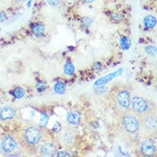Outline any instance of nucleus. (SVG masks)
I'll use <instances>...</instances> for the list:
<instances>
[{"mask_svg":"<svg viewBox=\"0 0 157 157\" xmlns=\"http://www.w3.org/2000/svg\"><path fill=\"white\" fill-rule=\"evenodd\" d=\"M139 149L141 154L144 156H152L155 154V145L149 137H145L140 142Z\"/></svg>","mask_w":157,"mask_h":157,"instance_id":"8","label":"nucleus"},{"mask_svg":"<svg viewBox=\"0 0 157 157\" xmlns=\"http://www.w3.org/2000/svg\"><path fill=\"white\" fill-rule=\"evenodd\" d=\"M43 139V132L36 125H29L22 132V141L28 147L34 148L39 145Z\"/></svg>","mask_w":157,"mask_h":157,"instance_id":"4","label":"nucleus"},{"mask_svg":"<svg viewBox=\"0 0 157 157\" xmlns=\"http://www.w3.org/2000/svg\"></svg>","mask_w":157,"mask_h":157,"instance_id":"32","label":"nucleus"},{"mask_svg":"<svg viewBox=\"0 0 157 157\" xmlns=\"http://www.w3.org/2000/svg\"><path fill=\"white\" fill-rule=\"evenodd\" d=\"M45 32H46V28L42 23H35L32 27V33L35 37H41L45 34Z\"/></svg>","mask_w":157,"mask_h":157,"instance_id":"13","label":"nucleus"},{"mask_svg":"<svg viewBox=\"0 0 157 157\" xmlns=\"http://www.w3.org/2000/svg\"><path fill=\"white\" fill-rule=\"evenodd\" d=\"M11 94H12V95L14 96L15 99H21L25 95L26 91L24 90V89L20 88V87H17V88H16L13 90Z\"/></svg>","mask_w":157,"mask_h":157,"instance_id":"17","label":"nucleus"},{"mask_svg":"<svg viewBox=\"0 0 157 157\" xmlns=\"http://www.w3.org/2000/svg\"><path fill=\"white\" fill-rule=\"evenodd\" d=\"M119 45L122 49L124 50H128L130 47H131V45H132V42H131V40L127 36H123L121 37L120 40H119Z\"/></svg>","mask_w":157,"mask_h":157,"instance_id":"15","label":"nucleus"},{"mask_svg":"<svg viewBox=\"0 0 157 157\" xmlns=\"http://www.w3.org/2000/svg\"><path fill=\"white\" fill-rule=\"evenodd\" d=\"M81 22H82V24L83 27L89 28L90 26L92 25V23H93V20L89 17H83L82 18V20H81Z\"/></svg>","mask_w":157,"mask_h":157,"instance_id":"20","label":"nucleus"},{"mask_svg":"<svg viewBox=\"0 0 157 157\" xmlns=\"http://www.w3.org/2000/svg\"><path fill=\"white\" fill-rule=\"evenodd\" d=\"M21 1H25V0H21Z\"/></svg>","mask_w":157,"mask_h":157,"instance_id":"31","label":"nucleus"},{"mask_svg":"<svg viewBox=\"0 0 157 157\" xmlns=\"http://www.w3.org/2000/svg\"><path fill=\"white\" fill-rule=\"evenodd\" d=\"M139 117L131 109L121 115V126L124 132L129 135H135L139 131Z\"/></svg>","mask_w":157,"mask_h":157,"instance_id":"3","label":"nucleus"},{"mask_svg":"<svg viewBox=\"0 0 157 157\" xmlns=\"http://www.w3.org/2000/svg\"><path fill=\"white\" fill-rule=\"evenodd\" d=\"M57 155L58 156H66L68 157L70 156V154L66 151H60V152H57Z\"/></svg>","mask_w":157,"mask_h":157,"instance_id":"27","label":"nucleus"},{"mask_svg":"<svg viewBox=\"0 0 157 157\" xmlns=\"http://www.w3.org/2000/svg\"><path fill=\"white\" fill-rule=\"evenodd\" d=\"M66 90V85L63 82H58L55 85H54V91L55 93L59 94H63Z\"/></svg>","mask_w":157,"mask_h":157,"instance_id":"16","label":"nucleus"},{"mask_svg":"<svg viewBox=\"0 0 157 157\" xmlns=\"http://www.w3.org/2000/svg\"><path fill=\"white\" fill-rule=\"evenodd\" d=\"M17 149V140L11 136H5L2 139V149L6 154L13 153Z\"/></svg>","mask_w":157,"mask_h":157,"instance_id":"9","label":"nucleus"},{"mask_svg":"<svg viewBox=\"0 0 157 157\" xmlns=\"http://www.w3.org/2000/svg\"><path fill=\"white\" fill-rule=\"evenodd\" d=\"M7 19V16L4 11H0V22H4L6 21Z\"/></svg>","mask_w":157,"mask_h":157,"instance_id":"26","label":"nucleus"},{"mask_svg":"<svg viewBox=\"0 0 157 157\" xmlns=\"http://www.w3.org/2000/svg\"><path fill=\"white\" fill-rule=\"evenodd\" d=\"M122 73V70H119L118 71H116V72L112 73V74H109V75H107L106 77H101V79H99L95 82V83H94V86H95V88L96 87H101V86H104L105 84H106L107 82H109L110 81H112L114 77H118L119 76L120 74Z\"/></svg>","mask_w":157,"mask_h":157,"instance_id":"11","label":"nucleus"},{"mask_svg":"<svg viewBox=\"0 0 157 157\" xmlns=\"http://www.w3.org/2000/svg\"><path fill=\"white\" fill-rule=\"evenodd\" d=\"M66 120L71 125H77L81 122V115L77 111H71L67 113Z\"/></svg>","mask_w":157,"mask_h":157,"instance_id":"12","label":"nucleus"},{"mask_svg":"<svg viewBox=\"0 0 157 157\" xmlns=\"http://www.w3.org/2000/svg\"><path fill=\"white\" fill-rule=\"evenodd\" d=\"M112 18L113 19V20H116V21H119V20H121L122 19V16L118 12H114L112 14Z\"/></svg>","mask_w":157,"mask_h":157,"instance_id":"24","label":"nucleus"},{"mask_svg":"<svg viewBox=\"0 0 157 157\" xmlns=\"http://www.w3.org/2000/svg\"><path fill=\"white\" fill-rule=\"evenodd\" d=\"M131 92L125 88L116 90L111 96L112 105L117 113L122 115L130 110L131 107Z\"/></svg>","mask_w":157,"mask_h":157,"instance_id":"2","label":"nucleus"},{"mask_svg":"<svg viewBox=\"0 0 157 157\" xmlns=\"http://www.w3.org/2000/svg\"><path fill=\"white\" fill-rule=\"evenodd\" d=\"M39 152L42 156L52 157L57 155L58 149L54 142L52 140H45L41 141V143L39 144Z\"/></svg>","mask_w":157,"mask_h":157,"instance_id":"7","label":"nucleus"},{"mask_svg":"<svg viewBox=\"0 0 157 157\" xmlns=\"http://www.w3.org/2000/svg\"><path fill=\"white\" fill-rule=\"evenodd\" d=\"M59 142L62 147L65 149H72L76 143V131L72 127H66L59 132Z\"/></svg>","mask_w":157,"mask_h":157,"instance_id":"5","label":"nucleus"},{"mask_svg":"<svg viewBox=\"0 0 157 157\" xmlns=\"http://www.w3.org/2000/svg\"><path fill=\"white\" fill-rule=\"evenodd\" d=\"M145 52L150 57H153V58L156 57V47H155V46H149V47H147L145 48Z\"/></svg>","mask_w":157,"mask_h":157,"instance_id":"19","label":"nucleus"},{"mask_svg":"<svg viewBox=\"0 0 157 157\" xmlns=\"http://www.w3.org/2000/svg\"><path fill=\"white\" fill-rule=\"evenodd\" d=\"M130 109L136 114L138 117H140L145 113H147L150 109L149 102L145 100L144 98L140 96H133L131 99V107Z\"/></svg>","mask_w":157,"mask_h":157,"instance_id":"6","label":"nucleus"},{"mask_svg":"<svg viewBox=\"0 0 157 157\" xmlns=\"http://www.w3.org/2000/svg\"><path fill=\"white\" fill-rule=\"evenodd\" d=\"M85 3H87V4H91V3H93L94 0H83Z\"/></svg>","mask_w":157,"mask_h":157,"instance_id":"29","label":"nucleus"},{"mask_svg":"<svg viewBox=\"0 0 157 157\" xmlns=\"http://www.w3.org/2000/svg\"><path fill=\"white\" fill-rule=\"evenodd\" d=\"M3 152V149H2V138H0V154Z\"/></svg>","mask_w":157,"mask_h":157,"instance_id":"28","label":"nucleus"},{"mask_svg":"<svg viewBox=\"0 0 157 157\" xmlns=\"http://www.w3.org/2000/svg\"><path fill=\"white\" fill-rule=\"evenodd\" d=\"M16 116V110L12 106H4L0 110V119L2 121L11 120Z\"/></svg>","mask_w":157,"mask_h":157,"instance_id":"10","label":"nucleus"},{"mask_svg":"<svg viewBox=\"0 0 157 157\" xmlns=\"http://www.w3.org/2000/svg\"><path fill=\"white\" fill-rule=\"evenodd\" d=\"M31 3H32V0H29V4H28V7H29Z\"/></svg>","mask_w":157,"mask_h":157,"instance_id":"30","label":"nucleus"},{"mask_svg":"<svg viewBox=\"0 0 157 157\" xmlns=\"http://www.w3.org/2000/svg\"><path fill=\"white\" fill-rule=\"evenodd\" d=\"M47 122H48V117H47V115L43 114L42 117H41V119H40V126H39V127H46L47 124Z\"/></svg>","mask_w":157,"mask_h":157,"instance_id":"22","label":"nucleus"},{"mask_svg":"<svg viewBox=\"0 0 157 157\" xmlns=\"http://www.w3.org/2000/svg\"><path fill=\"white\" fill-rule=\"evenodd\" d=\"M35 87H36L37 91L40 92V93H42V92H44V91L47 89V85H46V83L41 82V81L38 82L36 83V86H35Z\"/></svg>","mask_w":157,"mask_h":157,"instance_id":"21","label":"nucleus"},{"mask_svg":"<svg viewBox=\"0 0 157 157\" xmlns=\"http://www.w3.org/2000/svg\"><path fill=\"white\" fill-rule=\"evenodd\" d=\"M47 2L51 6H57L60 4V0H47Z\"/></svg>","mask_w":157,"mask_h":157,"instance_id":"23","label":"nucleus"},{"mask_svg":"<svg viewBox=\"0 0 157 157\" xmlns=\"http://www.w3.org/2000/svg\"><path fill=\"white\" fill-rule=\"evenodd\" d=\"M144 24L145 27L149 28V29H153L156 25V18L151 16V15H148L144 17Z\"/></svg>","mask_w":157,"mask_h":157,"instance_id":"14","label":"nucleus"},{"mask_svg":"<svg viewBox=\"0 0 157 157\" xmlns=\"http://www.w3.org/2000/svg\"><path fill=\"white\" fill-rule=\"evenodd\" d=\"M64 71L69 76H72L75 72V66L71 62H67L64 65Z\"/></svg>","mask_w":157,"mask_h":157,"instance_id":"18","label":"nucleus"},{"mask_svg":"<svg viewBox=\"0 0 157 157\" xmlns=\"http://www.w3.org/2000/svg\"><path fill=\"white\" fill-rule=\"evenodd\" d=\"M139 134L143 138L149 137L156 133L157 116L154 109H149L147 113L139 117Z\"/></svg>","mask_w":157,"mask_h":157,"instance_id":"1","label":"nucleus"},{"mask_svg":"<svg viewBox=\"0 0 157 157\" xmlns=\"http://www.w3.org/2000/svg\"><path fill=\"white\" fill-rule=\"evenodd\" d=\"M52 130H53V132L59 133V132L61 131V125H60V124L59 123V122H56L55 124H54V126L52 128Z\"/></svg>","mask_w":157,"mask_h":157,"instance_id":"25","label":"nucleus"}]
</instances>
